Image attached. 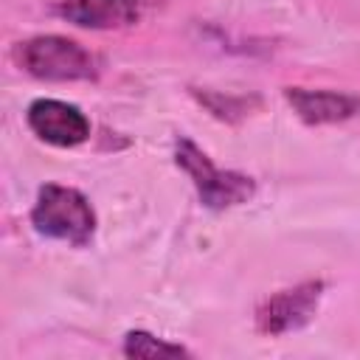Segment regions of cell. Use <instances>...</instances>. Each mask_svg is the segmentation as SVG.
<instances>
[{"label":"cell","mask_w":360,"mask_h":360,"mask_svg":"<svg viewBox=\"0 0 360 360\" xmlns=\"http://www.w3.org/2000/svg\"><path fill=\"white\" fill-rule=\"evenodd\" d=\"M11 59L39 82H90L101 73L98 56L62 34L28 37L11 48Z\"/></svg>","instance_id":"cell-1"},{"label":"cell","mask_w":360,"mask_h":360,"mask_svg":"<svg viewBox=\"0 0 360 360\" xmlns=\"http://www.w3.org/2000/svg\"><path fill=\"white\" fill-rule=\"evenodd\" d=\"M31 228L53 242H65L70 248H87L96 236V208L90 200L65 183H45L37 191L31 208Z\"/></svg>","instance_id":"cell-2"},{"label":"cell","mask_w":360,"mask_h":360,"mask_svg":"<svg viewBox=\"0 0 360 360\" xmlns=\"http://www.w3.org/2000/svg\"><path fill=\"white\" fill-rule=\"evenodd\" d=\"M174 163H177V169H183L191 177L200 202L211 211H225V208L242 205L256 194L253 177H248L242 172H231V169H217L211 163V158L186 135H180L174 141Z\"/></svg>","instance_id":"cell-3"},{"label":"cell","mask_w":360,"mask_h":360,"mask_svg":"<svg viewBox=\"0 0 360 360\" xmlns=\"http://www.w3.org/2000/svg\"><path fill=\"white\" fill-rule=\"evenodd\" d=\"M323 290H326V284L321 278H307L292 287L270 292L256 307V315H253L256 329L267 338H281V335L304 329L315 318Z\"/></svg>","instance_id":"cell-4"},{"label":"cell","mask_w":360,"mask_h":360,"mask_svg":"<svg viewBox=\"0 0 360 360\" xmlns=\"http://www.w3.org/2000/svg\"><path fill=\"white\" fill-rule=\"evenodd\" d=\"M25 124L42 143L56 149H73L90 138V118L62 98H34L25 110Z\"/></svg>","instance_id":"cell-5"},{"label":"cell","mask_w":360,"mask_h":360,"mask_svg":"<svg viewBox=\"0 0 360 360\" xmlns=\"http://www.w3.org/2000/svg\"><path fill=\"white\" fill-rule=\"evenodd\" d=\"M152 3L155 0H59L53 11L76 28L112 31L138 25Z\"/></svg>","instance_id":"cell-6"},{"label":"cell","mask_w":360,"mask_h":360,"mask_svg":"<svg viewBox=\"0 0 360 360\" xmlns=\"http://www.w3.org/2000/svg\"><path fill=\"white\" fill-rule=\"evenodd\" d=\"M290 110L309 127L340 124L360 112V96L329 87H284L281 90Z\"/></svg>","instance_id":"cell-7"},{"label":"cell","mask_w":360,"mask_h":360,"mask_svg":"<svg viewBox=\"0 0 360 360\" xmlns=\"http://www.w3.org/2000/svg\"><path fill=\"white\" fill-rule=\"evenodd\" d=\"M121 354L132 360H158V357H191L183 343H172L146 329H129L121 340Z\"/></svg>","instance_id":"cell-8"}]
</instances>
